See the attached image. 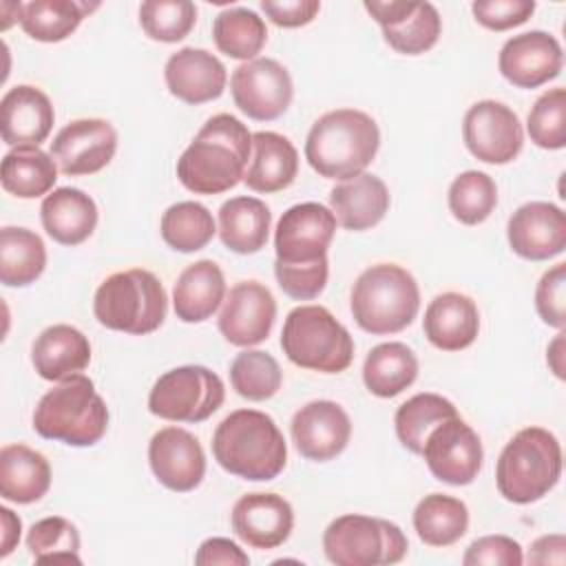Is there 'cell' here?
<instances>
[{"mask_svg": "<svg viewBox=\"0 0 566 566\" xmlns=\"http://www.w3.org/2000/svg\"><path fill=\"white\" fill-rule=\"evenodd\" d=\"M528 564H557L566 562V537L562 533L542 535L528 548Z\"/></svg>", "mask_w": 566, "mask_h": 566, "instance_id": "obj_52", "label": "cell"}, {"mask_svg": "<svg viewBox=\"0 0 566 566\" xmlns=\"http://www.w3.org/2000/svg\"><path fill=\"white\" fill-rule=\"evenodd\" d=\"M458 416V409L451 400L440 394H416L402 402L394 416L396 436L405 449L411 453H422L427 436L444 420Z\"/></svg>", "mask_w": 566, "mask_h": 566, "instance_id": "obj_39", "label": "cell"}, {"mask_svg": "<svg viewBox=\"0 0 566 566\" xmlns=\"http://www.w3.org/2000/svg\"><path fill=\"white\" fill-rule=\"evenodd\" d=\"M475 20L491 31H506L524 24L533 11V0H478L471 4Z\"/></svg>", "mask_w": 566, "mask_h": 566, "instance_id": "obj_48", "label": "cell"}, {"mask_svg": "<svg viewBox=\"0 0 566 566\" xmlns=\"http://www.w3.org/2000/svg\"><path fill=\"white\" fill-rule=\"evenodd\" d=\"M0 526H2V551H0V557H7L15 548V544L20 542L22 522H20V517L11 509L0 506Z\"/></svg>", "mask_w": 566, "mask_h": 566, "instance_id": "obj_53", "label": "cell"}, {"mask_svg": "<svg viewBox=\"0 0 566 566\" xmlns=\"http://www.w3.org/2000/svg\"><path fill=\"white\" fill-rule=\"evenodd\" d=\"M424 336L442 352L469 347L480 332V312L471 296L460 292L438 294L424 310Z\"/></svg>", "mask_w": 566, "mask_h": 566, "instance_id": "obj_25", "label": "cell"}, {"mask_svg": "<svg viewBox=\"0 0 566 566\" xmlns=\"http://www.w3.org/2000/svg\"><path fill=\"white\" fill-rule=\"evenodd\" d=\"M27 548L38 564H51V562L82 564L77 555L80 533L73 522L60 515L38 520L27 533Z\"/></svg>", "mask_w": 566, "mask_h": 566, "instance_id": "obj_43", "label": "cell"}, {"mask_svg": "<svg viewBox=\"0 0 566 566\" xmlns=\"http://www.w3.org/2000/svg\"><path fill=\"white\" fill-rule=\"evenodd\" d=\"M40 219L53 241L62 245H80L97 226V206L84 190L62 186L44 197Z\"/></svg>", "mask_w": 566, "mask_h": 566, "instance_id": "obj_27", "label": "cell"}, {"mask_svg": "<svg viewBox=\"0 0 566 566\" xmlns=\"http://www.w3.org/2000/svg\"><path fill=\"white\" fill-rule=\"evenodd\" d=\"M226 400L223 380L203 365H184L161 374L150 394V413L172 422H203Z\"/></svg>", "mask_w": 566, "mask_h": 566, "instance_id": "obj_10", "label": "cell"}, {"mask_svg": "<svg viewBox=\"0 0 566 566\" xmlns=\"http://www.w3.org/2000/svg\"><path fill=\"white\" fill-rule=\"evenodd\" d=\"M407 548L398 524L360 513L336 517L323 533V551L336 566H389L398 564Z\"/></svg>", "mask_w": 566, "mask_h": 566, "instance_id": "obj_9", "label": "cell"}, {"mask_svg": "<svg viewBox=\"0 0 566 566\" xmlns=\"http://www.w3.org/2000/svg\"><path fill=\"white\" fill-rule=\"evenodd\" d=\"M422 455L436 480L464 486L478 478L484 449L480 436L460 416H453L427 436Z\"/></svg>", "mask_w": 566, "mask_h": 566, "instance_id": "obj_13", "label": "cell"}, {"mask_svg": "<svg viewBox=\"0 0 566 566\" xmlns=\"http://www.w3.org/2000/svg\"><path fill=\"white\" fill-rule=\"evenodd\" d=\"M0 181L13 197L35 199L55 186L57 164L40 146H15L2 157Z\"/></svg>", "mask_w": 566, "mask_h": 566, "instance_id": "obj_33", "label": "cell"}, {"mask_svg": "<svg viewBox=\"0 0 566 566\" xmlns=\"http://www.w3.org/2000/svg\"><path fill=\"white\" fill-rule=\"evenodd\" d=\"M336 232L334 212L316 201L287 208L274 230L276 261L285 265H307L327 259V248Z\"/></svg>", "mask_w": 566, "mask_h": 566, "instance_id": "obj_11", "label": "cell"}, {"mask_svg": "<svg viewBox=\"0 0 566 566\" xmlns=\"http://www.w3.org/2000/svg\"><path fill=\"white\" fill-rule=\"evenodd\" d=\"M159 230L168 248L177 252H197L212 241L217 226L212 212L203 203L179 201L161 214Z\"/></svg>", "mask_w": 566, "mask_h": 566, "instance_id": "obj_40", "label": "cell"}, {"mask_svg": "<svg viewBox=\"0 0 566 566\" xmlns=\"http://www.w3.org/2000/svg\"><path fill=\"white\" fill-rule=\"evenodd\" d=\"M46 268V248L40 234L7 226L0 230V281L7 287L31 285Z\"/></svg>", "mask_w": 566, "mask_h": 566, "instance_id": "obj_36", "label": "cell"}, {"mask_svg": "<svg viewBox=\"0 0 566 566\" xmlns=\"http://www.w3.org/2000/svg\"><path fill=\"white\" fill-rule=\"evenodd\" d=\"M562 475V447L544 427L520 429L502 449L495 484L504 500L531 504L542 500Z\"/></svg>", "mask_w": 566, "mask_h": 566, "instance_id": "obj_5", "label": "cell"}, {"mask_svg": "<svg viewBox=\"0 0 566 566\" xmlns=\"http://www.w3.org/2000/svg\"><path fill=\"white\" fill-rule=\"evenodd\" d=\"M212 38L221 53L234 60H254L268 42L263 18L248 7H228L212 22Z\"/></svg>", "mask_w": 566, "mask_h": 566, "instance_id": "obj_38", "label": "cell"}, {"mask_svg": "<svg viewBox=\"0 0 566 566\" xmlns=\"http://www.w3.org/2000/svg\"><path fill=\"white\" fill-rule=\"evenodd\" d=\"M378 124L363 111L336 108L321 115L305 139L307 164L325 179H352L376 157Z\"/></svg>", "mask_w": 566, "mask_h": 566, "instance_id": "obj_3", "label": "cell"}, {"mask_svg": "<svg viewBox=\"0 0 566 566\" xmlns=\"http://www.w3.org/2000/svg\"><path fill=\"white\" fill-rule=\"evenodd\" d=\"M230 91L239 111L256 122L281 117L294 95L287 69L272 57H254L237 66L230 77Z\"/></svg>", "mask_w": 566, "mask_h": 566, "instance_id": "obj_12", "label": "cell"}, {"mask_svg": "<svg viewBox=\"0 0 566 566\" xmlns=\"http://www.w3.org/2000/svg\"><path fill=\"white\" fill-rule=\"evenodd\" d=\"M168 91L186 104H206L221 97L226 88L223 62L206 49L184 46L164 66Z\"/></svg>", "mask_w": 566, "mask_h": 566, "instance_id": "obj_23", "label": "cell"}, {"mask_svg": "<svg viewBox=\"0 0 566 566\" xmlns=\"http://www.w3.org/2000/svg\"><path fill=\"white\" fill-rule=\"evenodd\" d=\"M232 531L252 548L281 546L294 528L292 504L276 493H248L232 506Z\"/></svg>", "mask_w": 566, "mask_h": 566, "instance_id": "obj_22", "label": "cell"}, {"mask_svg": "<svg viewBox=\"0 0 566 566\" xmlns=\"http://www.w3.org/2000/svg\"><path fill=\"white\" fill-rule=\"evenodd\" d=\"M281 347L290 363L323 374H340L354 360L349 332L323 305L294 307L283 323Z\"/></svg>", "mask_w": 566, "mask_h": 566, "instance_id": "obj_8", "label": "cell"}, {"mask_svg": "<svg viewBox=\"0 0 566 566\" xmlns=\"http://www.w3.org/2000/svg\"><path fill=\"white\" fill-rule=\"evenodd\" d=\"M365 11L382 27L385 42L405 55L429 51L442 31V20L431 2L365 0Z\"/></svg>", "mask_w": 566, "mask_h": 566, "instance_id": "obj_15", "label": "cell"}, {"mask_svg": "<svg viewBox=\"0 0 566 566\" xmlns=\"http://www.w3.org/2000/svg\"><path fill=\"white\" fill-rule=\"evenodd\" d=\"M418 378V358L405 343L376 345L363 365V382L378 398H394Z\"/></svg>", "mask_w": 566, "mask_h": 566, "instance_id": "obj_34", "label": "cell"}, {"mask_svg": "<svg viewBox=\"0 0 566 566\" xmlns=\"http://www.w3.org/2000/svg\"><path fill=\"white\" fill-rule=\"evenodd\" d=\"M108 427V407L84 374L57 380L49 389L35 411L33 429L38 436L69 447H91L102 440Z\"/></svg>", "mask_w": 566, "mask_h": 566, "instance_id": "obj_4", "label": "cell"}, {"mask_svg": "<svg viewBox=\"0 0 566 566\" xmlns=\"http://www.w3.org/2000/svg\"><path fill=\"white\" fill-rule=\"evenodd\" d=\"M562 64L564 53L557 38L539 29L509 38L497 57L502 77L517 88H537L555 80Z\"/></svg>", "mask_w": 566, "mask_h": 566, "instance_id": "obj_18", "label": "cell"}, {"mask_svg": "<svg viewBox=\"0 0 566 566\" xmlns=\"http://www.w3.org/2000/svg\"><path fill=\"white\" fill-rule=\"evenodd\" d=\"M497 206V186L482 170L460 172L449 186V210L464 226H478Z\"/></svg>", "mask_w": 566, "mask_h": 566, "instance_id": "obj_41", "label": "cell"}, {"mask_svg": "<svg viewBox=\"0 0 566 566\" xmlns=\"http://www.w3.org/2000/svg\"><path fill=\"white\" fill-rule=\"evenodd\" d=\"M31 363L44 380H64L88 367L91 343L73 325H51L33 340Z\"/></svg>", "mask_w": 566, "mask_h": 566, "instance_id": "obj_29", "label": "cell"}, {"mask_svg": "<svg viewBox=\"0 0 566 566\" xmlns=\"http://www.w3.org/2000/svg\"><path fill=\"white\" fill-rule=\"evenodd\" d=\"M522 546L506 535H484L467 548L464 566H522Z\"/></svg>", "mask_w": 566, "mask_h": 566, "instance_id": "obj_49", "label": "cell"}, {"mask_svg": "<svg viewBox=\"0 0 566 566\" xmlns=\"http://www.w3.org/2000/svg\"><path fill=\"white\" fill-rule=\"evenodd\" d=\"M535 310L539 318L557 329L566 325V263L546 270L535 287Z\"/></svg>", "mask_w": 566, "mask_h": 566, "instance_id": "obj_47", "label": "cell"}, {"mask_svg": "<svg viewBox=\"0 0 566 566\" xmlns=\"http://www.w3.org/2000/svg\"><path fill=\"white\" fill-rule=\"evenodd\" d=\"M413 528L427 546H451L469 528V509L453 495H424L413 511Z\"/></svg>", "mask_w": 566, "mask_h": 566, "instance_id": "obj_37", "label": "cell"}, {"mask_svg": "<svg viewBox=\"0 0 566 566\" xmlns=\"http://www.w3.org/2000/svg\"><path fill=\"white\" fill-rule=\"evenodd\" d=\"M223 301L226 279L221 268L210 259L188 265L172 287V307L184 323H201L210 318Z\"/></svg>", "mask_w": 566, "mask_h": 566, "instance_id": "obj_30", "label": "cell"}, {"mask_svg": "<svg viewBox=\"0 0 566 566\" xmlns=\"http://www.w3.org/2000/svg\"><path fill=\"white\" fill-rule=\"evenodd\" d=\"M511 250L526 261H548L566 248V214L548 201L520 206L506 226Z\"/></svg>", "mask_w": 566, "mask_h": 566, "instance_id": "obj_21", "label": "cell"}, {"mask_svg": "<svg viewBox=\"0 0 566 566\" xmlns=\"http://www.w3.org/2000/svg\"><path fill=\"white\" fill-rule=\"evenodd\" d=\"M55 122L51 99L31 84L9 88L0 102V133L9 146H40Z\"/></svg>", "mask_w": 566, "mask_h": 566, "instance_id": "obj_24", "label": "cell"}, {"mask_svg": "<svg viewBox=\"0 0 566 566\" xmlns=\"http://www.w3.org/2000/svg\"><path fill=\"white\" fill-rule=\"evenodd\" d=\"M526 128L531 142L546 150H559L566 146V91L551 88L533 104Z\"/></svg>", "mask_w": 566, "mask_h": 566, "instance_id": "obj_45", "label": "cell"}, {"mask_svg": "<svg viewBox=\"0 0 566 566\" xmlns=\"http://www.w3.org/2000/svg\"><path fill=\"white\" fill-rule=\"evenodd\" d=\"M153 475L170 491L188 493L206 475V453L199 440L181 427H164L148 442Z\"/></svg>", "mask_w": 566, "mask_h": 566, "instance_id": "obj_19", "label": "cell"}, {"mask_svg": "<svg viewBox=\"0 0 566 566\" xmlns=\"http://www.w3.org/2000/svg\"><path fill=\"white\" fill-rule=\"evenodd\" d=\"M272 212L256 197H232L219 208L221 243L237 254H254L265 248Z\"/></svg>", "mask_w": 566, "mask_h": 566, "instance_id": "obj_32", "label": "cell"}, {"mask_svg": "<svg viewBox=\"0 0 566 566\" xmlns=\"http://www.w3.org/2000/svg\"><path fill=\"white\" fill-rule=\"evenodd\" d=\"M329 206L336 221L345 230H369L387 214L389 190L380 177L360 172L329 190Z\"/></svg>", "mask_w": 566, "mask_h": 566, "instance_id": "obj_26", "label": "cell"}, {"mask_svg": "<svg viewBox=\"0 0 566 566\" xmlns=\"http://www.w3.org/2000/svg\"><path fill=\"white\" fill-rule=\"evenodd\" d=\"M117 150V133L111 122L99 117L66 124L51 142V157L69 177L93 175L111 164Z\"/></svg>", "mask_w": 566, "mask_h": 566, "instance_id": "obj_16", "label": "cell"}, {"mask_svg": "<svg viewBox=\"0 0 566 566\" xmlns=\"http://www.w3.org/2000/svg\"><path fill=\"white\" fill-rule=\"evenodd\" d=\"M230 382L241 398L261 402L281 389L283 371L268 352L245 349L230 365Z\"/></svg>", "mask_w": 566, "mask_h": 566, "instance_id": "obj_42", "label": "cell"}, {"mask_svg": "<svg viewBox=\"0 0 566 566\" xmlns=\"http://www.w3.org/2000/svg\"><path fill=\"white\" fill-rule=\"evenodd\" d=\"M274 276L279 281V287L290 298L312 301L327 285L329 263H327V259L316 261V263H307V265H285V263L274 261Z\"/></svg>", "mask_w": 566, "mask_h": 566, "instance_id": "obj_46", "label": "cell"}, {"mask_svg": "<svg viewBox=\"0 0 566 566\" xmlns=\"http://www.w3.org/2000/svg\"><path fill=\"white\" fill-rule=\"evenodd\" d=\"M99 2L80 0H33L20 7V27L38 42H62Z\"/></svg>", "mask_w": 566, "mask_h": 566, "instance_id": "obj_35", "label": "cell"}, {"mask_svg": "<svg viewBox=\"0 0 566 566\" xmlns=\"http://www.w3.org/2000/svg\"><path fill=\"white\" fill-rule=\"evenodd\" d=\"M252 133L230 113L212 115L177 159L181 186L195 195H221L243 181Z\"/></svg>", "mask_w": 566, "mask_h": 566, "instance_id": "obj_1", "label": "cell"}, {"mask_svg": "<svg viewBox=\"0 0 566 566\" xmlns=\"http://www.w3.org/2000/svg\"><path fill=\"white\" fill-rule=\"evenodd\" d=\"M263 13L283 29H296L310 24L318 9V0H261Z\"/></svg>", "mask_w": 566, "mask_h": 566, "instance_id": "obj_50", "label": "cell"}, {"mask_svg": "<svg viewBox=\"0 0 566 566\" xmlns=\"http://www.w3.org/2000/svg\"><path fill=\"white\" fill-rule=\"evenodd\" d=\"M418 310V283L396 263L367 268L352 287V316L360 329L374 336L402 332L413 323Z\"/></svg>", "mask_w": 566, "mask_h": 566, "instance_id": "obj_6", "label": "cell"}, {"mask_svg": "<svg viewBox=\"0 0 566 566\" xmlns=\"http://www.w3.org/2000/svg\"><path fill=\"white\" fill-rule=\"evenodd\" d=\"M462 137L469 153L484 164L513 161L524 144L520 117L502 102H475L462 122Z\"/></svg>", "mask_w": 566, "mask_h": 566, "instance_id": "obj_14", "label": "cell"}, {"mask_svg": "<svg viewBox=\"0 0 566 566\" xmlns=\"http://www.w3.org/2000/svg\"><path fill=\"white\" fill-rule=\"evenodd\" d=\"M212 455L230 475L268 482L285 469L287 444L268 413L237 409L217 424Z\"/></svg>", "mask_w": 566, "mask_h": 566, "instance_id": "obj_2", "label": "cell"}, {"mask_svg": "<svg viewBox=\"0 0 566 566\" xmlns=\"http://www.w3.org/2000/svg\"><path fill=\"white\" fill-rule=\"evenodd\" d=\"M195 564L197 566H248L250 557L232 539L210 537L199 546L195 555Z\"/></svg>", "mask_w": 566, "mask_h": 566, "instance_id": "obj_51", "label": "cell"}, {"mask_svg": "<svg viewBox=\"0 0 566 566\" xmlns=\"http://www.w3.org/2000/svg\"><path fill=\"white\" fill-rule=\"evenodd\" d=\"M197 22V7L190 0H148L139 7V24L150 40L179 42Z\"/></svg>", "mask_w": 566, "mask_h": 566, "instance_id": "obj_44", "label": "cell"}, {"mask_svg": "<svg viewBox=\"0 0 566 566\" xmlns=\"http://www.w3.org/2000/svg\"><path fill=\"white\" fill-rule=\"evenodd\" d=\"M51 486L49 460L27 447L7 444L0 451V495L15 504H31L46 495Z\"/></svg>", "mask_w": 566, "mask_h": 566, "instance_id": "obj_31", "label": "cell"}, {"mask_svg": "<svg viewBox=\"0 0 566 566\" xmlns=\"http://www.w3.org/2000/svg\"><path fill=\"white\" fill-rule=\"evenodd\" d=\"M93 312L99 325L108 329L144 336L164 323L168 298L153 272L133 268L102 281L93 298Z\"/></svg>", "mask_w": 566, "mask_h": 566, "instance_id": "obj_7", "label": "cell"}, {"mask_svg": "<svg viewBox=\"0 0 566 566\" xmlns=\"http://www.w3.org/2000/svg\"><path fill=\"white\" fill-rule=\"evenodd\" d=\"M298 153L294 144L272 130L252 135V157L248 161L243 184L254 192H279L296 179Z\"/></svg>", "mask_w": 566, "mask_h": 566, "instance_id": "obj_28", "label": "cell"}, {"mask_svg": "<svg viewBox=\"0 0 566 566\" xmlns=\"http://www.w3.org/2000/svg\"><path fill=\"white\" fill-rule=\"evenodd\" d=\"M276 318V301L272 292L259 281H241L230 287L221 314L219 332L237 347H252L263 343Z\"/></svg>", "mask_w": 566, "mask_h": 566, "instance_id": "obj_17", "label": "cell"}, {"mask_svg": "<svg viewBox=\"0 0 566 566\" xmlns=\"http://www.w3.org/2000/svg\"><path fill=\"white\" fill-rule=\"evenodd\" d=\"M564 340H566V334H564V329H559V334L546 349V363L559 380L566 378V374H564Z\"/></svg>", "mask_w": 566, "mask_h": 566, "instance_id": "obj_54", "label": "cell"}, {"mask_svg": "<svg viewBox=\"0 0 566 566\" xmlns=\"http://www.w3.org/2000/svg\"><path fill=\"white\" fill-rule=\"evenodd\" d=\"M296 451L312 462L334 460L349 442L352 420L334 400H312L301 407L290 424Z\"/></svg>", "mask_w": 566, "mask_h": 566, "instance_id": "obj_20", "label": "cell"}]
</instances>
